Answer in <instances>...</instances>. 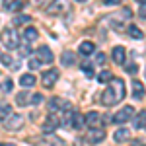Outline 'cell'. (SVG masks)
Listing matches in <instances>:
<instances>
[{"instance_id": "6da1fadb", "label": "cell", "mask_w": 146, "mask_h": 146, "mask_svg": "<svg viewBox=\"0 0 146 146\" xmlns=\"http://www.w3.org/2000/svg\"><path fill=\"white\" fill-rule=\"evenodd\" d=\"M125 82L121 78H113L109 84H107V88L103 90L101 94V105H105V107H111V105H117V103H121L125 100Z\"/></svg>"}, {"instance_id": "7a4b0ae2", "label": "cell", "mask_w": 146, "mask_h": 146, "mask_svg": "<svg viewBox=\"0 0 146 146\" xmlns=\"http://www.w3.org/2000/svg\"><path fill=\"white\" fill-rule=\"evenodd\" d=\"M0 41H2V45L6 47L8 51H14V49L20 47V35H18V31H16L14 27H8V29L2 31Z\"/></svg>"}, {"instance_id": "3957f363", "label": "cell", "mask_w": 146, "mask_h": 146, "mask_svg": "<svg viewBox=\"0 0 146 146\" xmlns=\"http://www.w3.org/2000/svg\"><path fill=\"white\" fill-rule=\"evenodd\" d=\"M133 117H135V107H133V105H125L121 111H117L113 115V123L123 125V123H127V121H131Z\"/></svg>"}, {"instance_id": "277c9868", "label": "cell", "mask_w": 146, "mask_h": 146, "mask_svg": "<svg viewBox=\"0 0 146 146\" xmlns=\"http://www.w3.org/2000/svg\"><path fill=\"white\" fill-rule=\"evenodd\" d=\"M2 125H4V129H8V131H20L22 125H23V117L20 113H12V115H8V117L2 121Z\"/></svg>"}, {"instance_id": "5b68a950", "label": "cell", "mask_w": 146, "mask_h": 146, "mask_svg": "<svg viewBox=\"0 0 146 146\" xmlns=\"http://www.w3.org/2000/svg\"><path fill=\"white\" fill-rule=\"evenodd\" d=\"M35 144L37 146H64V140L58 138V136H55L53 133H45L43 136H39V138L35 140Z\"/></svg>"}, {"instance_id": "8992f818", "label": "cell", "mask_w": 146, "mask_h": 146, "mask_svg": "<svg viewBox=\"0 0 146 146\" xmlns=\"http://www.w3.org/2000/svg\"><path fill=\"white\" fill-rule=\"evenodd\" d=\"M49 111L55 115L58 109H62V111H70V103L68 101H64L62 98H53V100H49Z\"/></svg>"}, {"instance_id": "52a82bcc", "label": "cell", "mask_w": 146, "mask_h": 146, "mask_svg": "<svg viewBox=\"0 0 146 146\" xmlns=\"http://www.w3.org/2000/svg\"><path fill=\"white\" fill-rule=\"evenodd\" d=\"M105 138V131L101 129V127H98V129H92L90 133L86 135V140L90 142V144H98V142H101Z\"/></svg>"}, {"instance_id": "ba28073f", "label": "cell", "mask_w": 146, "mask_h": 146, "mask_svg": "<svg viewBox=\"0 0 146 146\" xmlns=\"http://www.w3.org/2000/svg\"><path fill=\"white\" fill-rule=\"evenodd\" d=\"M56 80H58V70H56V68H51V70L43 72V86H45V88L55 86Z\"/></svg>"}, {"instance_id": "9c48e42d", "label": "cell", "mask_w": 146, "mask_h": 146, "mask_svg": "<svg viewBox=\"0 0 146 146\" xmlns=\"http://www.w3.org/2000/svg\"><path fill=\"white\" fill-rule=\"evenodd\" d=\"M37 60H39V62H53V60H55V58H53V51L47 45H41L37 49Z\"/></svg>"}, {"instance_id": "30bf717a", "label": "cell", "mask_w": 146, "mask_h": 146, "mask_svg": "<svg viewBox=\"0 0 146 146\" xmlns=\"http://www.w3.org/2000/svg\"><path fill=\"white\" fill-rule=\"evenodd\" d=\"M64 10H66V0H53L49 4V8H47V14L56 16V14H60V12H64Z\"/></svg>"}, {"instance_id": "8fae6325", "label": "cell", "mask_w": 146, "mask_h": 146, "mask_svg": "<svg viewBox=\"0 0 146 146\" xmlns=\"http://www.w3.org/2000/svg\"><path fill=\"white\" fill-rule=\"evenodd\" d=\"M84 123L86 125H90L92 129H98L101 123V115L98 111H90V113H86L84 115Z\"/></svg>"}, {"instance_id": "7c38bea8", "label": "cell", "mask_w": 146, "mask_h": 146, "mask_svg": "<svg viewBox=\"0 0 146 146\" xmlns=\"http://www.w3.org/2000/svg\"><path fill=\"white\" fill-rule=\"evenodd\" d=\"M58 127H60V123H58V117L51 113V115L47 117V121L43 123V131H45V133H53V131H56V129H58Z\"/></svg>"}, {"instance_id": "4fadbf2b", "label": "cell", "mask_w": 146, "mask_h": 146, "mask_svg": "<svg viewBox=\"0 0 146 146\" xmlns=\"http://www.w3.org/2000/svg\"><path fill=\"white\" fill-rule=\"evenodd\" d=\"M111 56H113V62H115V64H125V58H127L125 47H113Z\"/></svg>"}, {"instance_id": "5bb4252c", "label": "cell", "mask_w": 146, "mask_h": 146, "mask_svg": "<svg viewBox=\"0 0 146 146\" xmlns=\"http://www.w3.org/2000/svg\"><path fill=\"white\" fill-rule=\"evenodd\" d=\"M133 96H135L136 100L144 98V84L140 80H133Z\"/></svg>"}, {"instance_id": "9a60e30c", "label": "cell", "mask_w": 146, "mask_h": 146, "mask_svg": "<svg viewBox=\"0 0 146 146\" xmlns=\"http://www.w3.org/2000/svg\"><path fill=\"white\" fill-rule=\"evenodd\" d=\"M131 138V131L129 129H119L115 135H113V140L115 142H125V140H129Z\"/></svg>"}, {"instance_id": "2e32d148", "label": "cell", "mask_w": 146, "mask_h": 146, "mask_svg": "<svg viewBox=\"0 0 146 146\" xmlns=\"http://www.w3.org/2000/svg\"><path fill=\"white\" fill-rule=\"evenodd\" d=\"M133 121H135V123H133V127H135V129H142V127L146 125V111H144V109H142V111H138Z\"/></svg>"}, {"instance_id": "e0dca14e", "label": "cell", "mask_w": 146, "mask_h": 146, "mask_svg": "<svg viewBox=\"0 0 146 146\" xmlns=\"http://www.w3.org/2000/svg\"><path fill=\"white\" fill-rule=\"evenodd\" d=\"M96 51V45L92 41H82L80 43V55H92Z\"/></svg>"}, {"instance_id": "ac0fdd59", "label": "cell", "mask_w": 146, "mask_h": 146, "mask_svg": "<svg viewBox=\"0 0 146 146\" xmlns=\"http://www.w3.org/2000/svg\"><path fill=\"white\" fill-rule=\"evenodd\" d=\"M20 84L23 88H31V86H35V76L33 74H23V76H20Z\"/></svg>"}, {"instance_id": "d6986e66", "label": "cell", "mask_w": 146, "mask_h": 146, "mask_svg": "<svg viewBox=\"0 0 146 146\" xmlns=\"http://www.w3.org/2000/svg\"><path fill=\"white\" fill-rule=\"evenodd\" d=\"M23 37H25V41H29V43H33L35 39L39 37V33H37V29H35V27H27V29L23 31Z\"/></svg>"}, {"instance_id": "ffe728a7", "label": "cell", "mask_w": 146, "mask_h": 146, "mask_svg": "<svg viewBox=\"0 0 146 146\" xmlns=\"http://www.w3.org/2000/svg\"><path fill=\"white\" fill-rule=\"evenodd\" d=\"M111 80H113V74L109 70H101L100 74H98V82H100V84H109Z\"/></svg>"}, {"instance_id": "44dd1931", "label": "cell", "mask_w": 146, "mask_h": 146, "mask_svg": "<svg viewBox=\"0 0 146 146\" xmlns=\"http://www.w3.org/2000/svg\"><path fill=\"white\" fill-rule=\"evenodd\" d=\"M74 62H76V60H74V53H72V51H64V53H62V64H64V66H72Z\"/></svg>"}, {"instance_id": "7402d4cb", "label": "cell", "mask_w": 146, "mask_h": 146, "mask_svg": "<svg viewBox=\"0 0 146 146\" xmlns=\"http://www.w3.org/2000/svg\"><path fill=\"white\" fill-rule=\"evenodd\" d=\"M127 31H129L131 37H135V39H142V37H144L142 29H140V27H136V25H129V27H127Z\"/></svg>"}, {"instance_id": "603a6c76", "label": "cell", "mask_w": 146, "mask_h": 146, "mask_svg": "<svg viewBox=\"0 0 146 146\" xmlns=\"http://www.w3.org/2000/svg\"><path fill=\"white\" fill-rule=\"evenodd\" d=\"M8 115H12V105H8V103H0V121H4Z\"/></svg>"}, {"instance_id": "cb8c5ba5", "label": "cell", "mask_w": 146, "mask_h": 146, "mask_svg": "<svg viewBox=\"0 0 146 146\" xmlns=\"http://www.w3.org/2000/svg\"><path fill=\"white\" fill-rule=\"evenodd\" d=\"M82 125H86L84 123V117H82L80 113L74 111V115H72V127H74V129H82Z\"/></svg>"}, {"instance_id": "d4e9b609", "label": "cell", "mask_w": 146, "mask_h": 146, "mask_svg": "<svg viewBox=\"0 0 146 146\" xmlns=\"http://www.w3.org/2000/svg\"><path fill=\"white\" fill-rule=\"evenodd\" d=\"M82 70H84V74H86L88 78H92V76L96 74V72H94V66H92V62H88V60L82 62Z\"/></svg>"}, {"instance_id": "484cf974", "label": "cell", "mask_w": 146, "mask_h": 146, "mask_svg": "<svg viewBox=\"0 0 146 146\" xmlns=\"http://www.w3.org/2000/svg\"><path fill=\"white\" fill-rule=\"evenodd\" d=\"M12 86H14V84H12V80H10V78H6L4 82H2V84H0V90L4 92V94H8V92H12Z\"/></svg>"}, {"instance_id": "4316f807", "label": "cell", "mask_w": 146, "mask_h": 146, "mask_svg": "<svg viewBox=\"0 0 146 146\" xmlns=\"http://www.w3.org/2000/svg\"><path fill=\"white\" fill-rule=\"evenodd\" d=\"M27 98H29V96H27V92H22V94L16 98V101H18L20 105H27Z\"/></svg>"}, {"instance_id": "83f0119b", "label": "cell", "mask_w": 146, "mask_h": 146, "mask_svg": "<svg viewBox=\"0 0 146 146\" xmlns=\"http://www.w3.org/2000/svg\"><path fill=\"white\" fill-rule=\"evenodd\" d=\"M22 6H23V4H22V0H14L12 4H8V10H10V12H16V10H20Z\"/></svg>"}, {"instance_id": "f1b7e54d", "label": "cell", "mask_w": 146, "mask_h": 146, "mask_svg": "<svg viewBox=\"0 0 146 146\" xmlns=\"http://www.w3.org/2000/svg\"><path fill=\"white\" fill-rule=\"evenodd\" d=\"M0 62L6 64V66H14V60H12L10 55H2V56H0Z\"/></svg>"}, {"instance_id": "f546056e", "label": "cell", "mask_w": 146, "mask_h": 146, "mask_svg": "<svg viewBox=\"0 0 146 146\" xmlns=\"http://www.w3.org/2000/svg\"><path fill=\"white\" fill-rule=\"evenodd\" d=\"M25 22H29L27 16H16V18H14V25H18V23H25Z\"/></svg>"}, {"instance_id": "4dcf8cb0", "label": "cell", "mask_w": 146, "mask_h": 146, "mask_svg": "<svg viewBox=\"0 0 146 146\" xmlns=\"http://www.w3.org/2000/svg\"><path fill=\"white\" fill-rule=\"evenodd\" d=\"M125 70H127V72H131V74H135L136 70H138V66H136L135 62H131V64H125Z\"/></svg>"}, {"instance_id": "1f68e13d", "label": "cell", "mask_w": 146, "mask_h": 146, "mask_svg": "<svg viewBox=\"0 0 146 146\" xmlns=\"http://www.w3.org/2000/svg\"><path fill=\"white\" fill-rule=\"evenodd\" d=\"M39 66H41V62H39L37 58H31V60H29V68H31V70H37Z\"/></svg>"}, {"instance_id": "d6a6232c", "label": "cell", "mask_w": 146, "mask_h": 146, "mask_svg": "<svg viewBox=\"0 0 146 146\" xmlns=\"http://www.w3.org/2000/svg\"><path fill=\"white\" fill-rule=\"evenodd\" d=\"M41 101H43V96H41V94H35V96H31V103H41Z\"/></svg>"}, {"instance_id": "836d02e7", "label": "cell", "mask_w": 146, "mask_h": 146, "mask_svg": "<svg viewBox=\"0 0 146 146\" xmlns=\"http://www.w3.org/2000/svg\"><path fill=\"white\" fill-rule=\"evenodd\" d=\"M105 60H107V58H105V55H103V53H98V58H96V62H98V64H105Z\"/></svg>"}, {"instance_id": "e575fe53", "label": "cell", "mask_w": 146, "mask_h": 146, "mask_svg": "<svg viewBox=\"0 0 146 146\" xmlns=\"http://www.w3.org/2000/svg\"><path fill=\"white\" fill-rule=\"evenodd\" d=\"M47 2H49V0H31V4H33V6H37V8H41V6H45Z\"/></svg>"}, {"instance_id": "d590c367", "label": "cell", "mask_w": 146, "mask_h": 146, "mask_svg": "<svg viewBox=\"0 0 146 146\" xmlns=\"http://www.w3.org/2000/svg\"><path fill=\"white\" fill-rule=\"evenodd\" d=\"M123 0H103V4H107V6H115V4H121Z\"/></svg>"}, {"instance_id": "8d00e7d4", "label": "cell", "mask_w": 146, "mask_h": 146, "mask_svg": "<svg viewBox=\"0 0 146 146\" xmlns=\"http://www.w3.org/2000/svg\"><path fill=\"white\" fill-rule=\"evenodd\" d=\"M138 16H140L142 20H146V6H142V8H140V14H138Z\"/></svg>"}, {"instance_id": "74e56055", "label": "cell", "mask_w": 146, "mask_h": 146, "mask_svg": "<svg viewBox=\"0 0 146 146\" xmlns=\"http://www.w3.org/2000/svg\"><path fill=\"white\" fill-rule=\"evenodd\" d=\"M136 2H138V4H142V6L146 4V0H136Z\"/></svg>"}, {"instance_id": "f35d334b", "label": "cell", "mask_w": 146, "mask_h": 146, "mask_svg": "<svg viewBox=\"0 0 146 146\" xmlns=\"http://www.w3.org/2000/svg\"><path fill=\"white\" fill-rule=\"evenodd\" d=\"M78 2H88V0H78Z\"/></svg>"}, {"instance_id": "ab89813d", "label": "cell", "mask_w": 146, "mask_h": 146, "mask_svg": "<svg viewBox=\"0 0 146 146\" xmlns=\"http://www.w3.org/2000/svg\"><path fill=\"white\" fill-rule=\"evenodd\" d=\"M6 146H14V144H6Z\"/></svg>"}, {"instance_id": "60d3db41", "label": "cell", "mask_w": 146, "mask_h": 146, "mask_svg": "<svg viewBox=\"0 0 146 146\" xmlns=\"http://www.w3.org/2000/svg\"><path fill=\"white\" fill-rule=\"evenodd\" d=\"M135 146H138V144H135Z\"/></svg>"}, {"instance_id": "b9f144b4", "label": "cell", "mask_w": 146, "mask_h": 146, "mask_svg": "<svg viewBox=\"0 0 146 146\" xmlns=\"http://www.w3.org/2000/svg\"><path fill=\"white\" fill-rule=\"evenodd\" d=\"M0 146H2V144H0Z\"/></svg>"}]
</instances>
